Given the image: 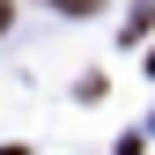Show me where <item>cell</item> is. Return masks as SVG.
Returning <instances> with one entry per match:
<instances>
[{
    "label": "cell",
    "instance_id": "6da1fadb",
    "mask_svg": "<svg viewBox=\"0 0 155 155\" xmlns=\"http://www.w3.org/2000/svg\"><path fill=\"white\" fill-rule=\"evenodd\" d=\"M59 8H67V15H89V8H96V0H59Z\"/></svg>",
    "mask_w": 155,
    "mask_h": 155
},
{
    "label": "cell",
    "instance_id": "7a4b0ae2",
    "mask_svg": "<svg viewBox=\"0 0 155 155\" xmlns=\"http://www.w3.org/2000/svg\"><path fill=\"white\" fill-rule=\"evenodd\" d=\"M8 15H15V8H8V0H0V30H8Z\"/></svg>",
    "mask_w": 155,
    "mask_h": 155
}]
</instances>
